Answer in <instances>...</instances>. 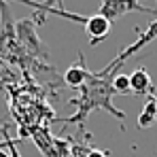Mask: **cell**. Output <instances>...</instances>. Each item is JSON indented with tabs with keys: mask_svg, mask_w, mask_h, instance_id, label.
Segmentation results:
<instances>
[{
	"mask_svg": "<svg viewBox=\"0 0 157 157\" xmlns=\"http://www.w3.org/2000/svg\"><path fill=\"white\" fill-rule=\"evenodd\" d=\"M115 75H119V72H87V78H85V83H83V87L78 89L81 94H78L77 98H72V100H68L72 106H77V113L72 115V117H68V119H55V121H59V123H77L78 128L83 130V125L87 123V117H89V113L91 110H102L104 108L106 113H110L113 117H117L119 121H125V113L123 110H117L115 106H113V96H115V91H113V77Z\"/></svg>",
	"mask_w": 157,
	"mask_h": 157,
	"instance_id": "1",
	"label": "cell"
},
{
	"mask_svg": "<svg viewBox=\"0 0 157 157\" xmlns=\"http://www.w3.org/2000/svg\"><path fill=\"white\" fill-rule=\"evenodd\" d=\"M15 32H17V40L19 45L24 47V51L34 57V59H40L45 62L49 57V51L45 47V43L38 38L36 34V24L32 17H24V19H15Z\"/></svg>",
	"mask_w": 157,
	"mask_h": 157,
	"instance_id": "2",
	"label": "cell"
},
{
	"mask_svg": "<svg viewBox=\"0 0 157 157\" xmlns=\"http://www.w3.org/2000/svg\"><path fill=\"white\" fill-rule=\"evenodd\" d=\"M136 32H138L136 43H132L130 47H125V49L119 53V55H117V57H115V59H113V62L106 66L102 72H121V66H123V64L130 59L134 53L142 51V49H144V47H147L151 40H155V38H157V19H155V21H151L147 30H142V32H140V30H136Z\"/></svg>",
	"mask_w": 157,
	"mask_h": 157,
	"instance_id": "3",
	"label": "cell"
},
{
	"mask_svg": "<svg viewBox=\"0 0 157 157\" xmlns=\"http://www.w3.org/2000/svg\"><path fill=\"white\" fill-rule=\"evenodd\" d=\"M132 11H138V13H149L151 9L136 2V0H104L100 6H98V15H102L104 19H108L110 24L119 17H123L125 13Z\"/></svg>",
	"mask_w": 157,
	"mask_h": 157,
	"instance_id": "4",
	"label": "cell"
},
{
	"mask_svg": "<svg viewBox=\"0 0 157 157\" xmlns=\"http://www.w3.org/2000/svg\"><path fill=\"white\" fill-rule=\"evenodd\" d=\"M110 21L104 19L102 15H89L87 17V24H85V30H87V34H89V43L96 47L100 40H104L106 36H108V32H110Z\"/></svg>",
	"mask_w": 157,
	"mask_h": 157,
	"instance_id": "5",
	"label": "cell"
},
{
	"mask_svg": "<svg viewBox=\"0 0 157 157\" xmlns=\"http://www.w3.org/2000/svg\"><path fill=\"white\" fill-rule=\"evenodd\" d=\"M130 89L136 96H149L155 94V85L151 81V75L147 72V68H138L130 75Z\"/></svg>",
	"mask_w": 157,
	"mask_h": 157,
	"instance_id": "6",
	"label": "cell"
},
{
	"mask_svg": "<svg viewBox=\"0 0 157 157\" xmlns=\"http://www.w3.org/2000/svg\"><path fill=\"white\" fill-rule=\"evenodd\" d=\"M87 66H85V57H83V53L78 51V62L77 64H72L68 70H66V75H64V83L68 85V87H75V89H81L83 87V83H85V78H87Z\"/></svg>",
	"mask_w": 157,
	"mask_h": 157,
	"instance_id": "7",
	"label": "cell"
},
{
	"mask_svg": "<svg viewBox=\"0 0 157 157\" xmlns=\"http://www.w3.org/2000/svg\"><path fill=\"white\" fill-rule=\"evenodd\" d=\"M155 123H157V96L155 94H149V98L144 102V108L138 115V128L147 130V128H151Z\"/></svg>",
	"mask_w": 157,
	"mask_h": 157,
	"instance_id": "8",
	"label": "cell"
},
{
	"mask_svg": "<svg viewBox=\"0 0 157 157\" xmlns=\"http://www.w3.org/2000/svg\"><path fill=\"white\" fill-rule=\"evenodd\" d=\"M113 91L115 94H119V96H128V94H132V89H130V77L128 75H115L113 77Z\"/></svg>",
	"mask_w": 157,
	"mask_h": 157,
	"instance_id": "9",
	"label": "cell"
},
{
	"mask_svg": "<svg viewBox=\"0 0 157 157\" xmlns=\"http://www.w3.org/2000/svg\"><path fill=\"white\" fill-rule=\"evenodd\" d=\"M0 134L4 136V144L9 147V151H11V157H19V153H17V147H15V140H11V138H9V134H6V128H0Z\"/></svg>",
	"mask_w": 157,
	"mask_h": 157,
	"instance_id": "10",
	"label": "cell"
},
{
	"mask_svg": "<svg viewBox=\"0 0 157 157\" xmlns=\"http://www.w3.org/2000/svg\"><path fill=\"white\" fill-rule=\"evenodd\" d=\"M87 157H108V151H100V149H89Z\"/></svg>",
	"mask_w": 157,
	"mask_h": 157,
	"instance_id": "11",
	"label": "cell"
},
{
	"mask_svg": "<svg viewBox=\"0 0 157 157\" xmlns=\"http://www.w3.org/2000/svg\"><path fill=\"white\" fill-rule=\"evenodd\" d=\"M0 157H11V155H6V153H2V149H0Z\"/></svg>",
	"mask_w": 157,
	"mask_h": 157,
	"instance_id": "12",
	"label": "cell"
}]
</instances>
